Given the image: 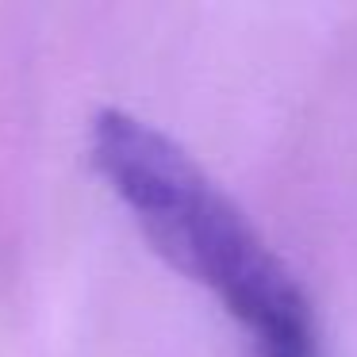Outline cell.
<instances>
[{
  "instance_id": "cell-1",
  "label": "cell",
  "mask_w": 357,
  "mask_h": 357,
  "mask_svg": "<svg viewBox=\"0 0 357 357\" xmlns=\"http://www.w3.org/2000/svg\"><path fill=\"white\" fill-rule=\"evenodd\" d=\"M89 158L150 246L246 331L250 354L323 357L303 284L192 154L146 119L108 108L93 119Z\"/></svg>"
}]
</instances>
